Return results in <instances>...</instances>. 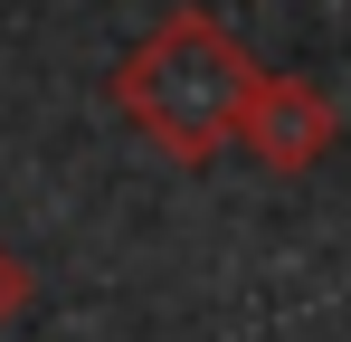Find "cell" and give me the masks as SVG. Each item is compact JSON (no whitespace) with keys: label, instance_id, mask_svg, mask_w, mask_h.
<instances>
[{"label":"cell","instance_id":"obj_3","mask_svg":"<svg viewBox=\"0 0 351 342\" xmlns=\"http://www.w3.org/2000/svg\"><path fill=\"white\" fill-rule=\"evenodd\" d=\"M19 304H29V276H19V257H10V247H0V323H10V314H19Z\"/></svg>","mask_w":351,"mask_h":342},{"label":"cell","instance_id":"obj_2","mask_svg":"<svg viewBox=\"0 0 351 342\" xmlns=\"http://www.w3.org/2000/svg\"><path fill=\"white\" fill-rule=\"evenodd\" d=\"M237 143H247L266 171L323 162V152H332V95H323V86H304V76H266V67H256L247 114H237Z\"/></svg>","mask_w":351,"mask_h":342},{"label":"cell","instance_id":"obj_1","mask_svg":"<svg viewBox=\"0 0 351 342\" xmlns=\"http://www.w3.org/2000/svg\"><path fill=\"white\" fill-rule=\"evenodd\" d=\"M247 86H256V57L237 48L228 19L209 10H171L143 48H123L114 67V105L123 124L162 152V162L199 171L237 143V114H247Z\"/></svg>","mask_w":351,"mask_h":342}]
</instances>
